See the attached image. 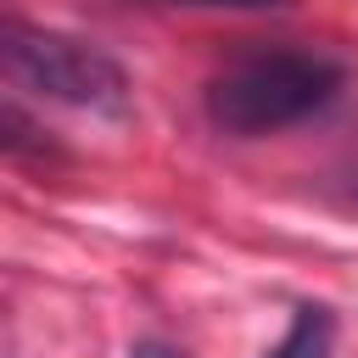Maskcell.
Instances as JSON below:
<instances>
[{
    "mask_svg": "<svg viewBox=\"0 0 358 358\" xmlns=\"http://www.w3.org/2000/svg\"><path fill=\"white\" fill-rule=\"evenodd\" d=\"M129 358H185L179 347H168V341H134L129 347Z\"/></svg>",
    "mask_w": 358,
    "mask_h": 358,
    "instance_id": "5b68a950",
    "label": "cell"
},
{
    "mask_svg": "<svg viewBox=\"0 0 358 358\" xmlns=\"http://www.w3.org/2000/svg\"><path fill=\"white\" fill-rule=\"evenodd\" d=\"M0 62L6 78L39 101L56 106H78V112H106L123 117L129 112V73L117 56H106L90 39L56 34V28H34V22H6L0 28Z\"/></svg>",
    "mask_w": 358,
    "mask_h": 358,
    "instance_id": "7a4b0ae2",
    "label": "cell"
},
{
    "mask_svg": "<svg viewBox=\"0 0 358 358\" xmlns=\"http://www.w3.org/2000/svg\"><path fill=\"white\" fill-rule=\"evenodd\" d=\"M168 6H224V11H274L291 0H168Z\"/></svg>",
    "mask_w": 358,
    "mask_h": 358,
    "instance_id": "277c9868",
    "label": "cell"
},
{
    "mask_svg": "<svg viewBox=\"0 0 358 358\" xmlns=\"http://www.w3.org/2000/svg\"><path fill=\"white\" fill-rule=\"evenodd\" d=\"M263 358H336V313L319 302H302L285 324V336Z\"/></svg>",
    "mask_w": 358,
    "mask_h": 358,
    "instance_id": "3957f363",
    "label": "cell"
},
{
    "mask_svg": "<svg viewBox=\"0 0 358 358\" xmlns=\"http://www.w3.org/2000/svg\"><path fill=\"white\" fill-rule=\"evenodd\" d=\"M341 84L347 73L324 50H246L207 84V117L235 140H263L319 117Z\"/></svg>",
    "mask_w": 358,
    "mask_h": 358,
    "instance_id": "6da1fadb",
    "label": "cell"
}]
</instances>
